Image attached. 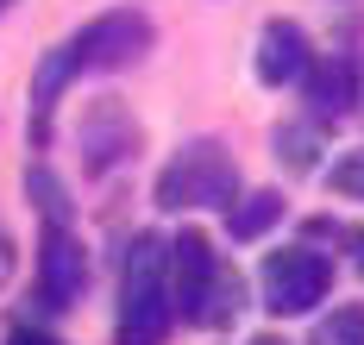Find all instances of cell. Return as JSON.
Here are the masks:
<instances>
[{"mask_svg":"<svg viewBox=\"0 0 364 345\" xmlns=\"http://www.w3.org/2000/svg\"><path fill=\"white\" fill-rule=\"evenodd\" d=\"M176 327V295H170V239L139 232L126 245V270H119V320L113 339L119 345H164Z\"/></svg>","mask_w":364,"mask_h":345,"instance_id":"6da1fadb","label":"cell"},{"mask_svg":"<svg viewBox=\"0 0 364 345\" xmlns=\"http://www.w3.org/2000/svg\"><path fill=\"white\" fill-rule=\"evenodd\" d=\"M170 295H176V314L188 327H232V314L245 307V283L239 270L208 245V232H176L170 239Z\"/></svg>","mask_w":364,"mask_h":345,"instance_id":"7a4b0ae2","label":"cell"},{"mask_svg":"<svg viewBox=\"0 0 364 345\" xmlns=\"http://www.w3.org/2000/svg\"><path fill=\"white\" fill-rule=\"evenodd\" d=\"M239 195V163L220 138H188L164 170H157V207L182 214V207H232Z\"/></svg>","mask_w":364,"mask_h":345,"instance_id":"3957f363","label":"cell"},{"mask_svg":"<svg viewBox=\"0 0 364 345\" xmlns=\"http://www.w3.org/2000/svg\"><path fill=\"white\" fill-rule=\"evenodd\" d=\"M333 258L327 251H314V245H283V251H270L264 270H257V289H264V307L270 314H314V307L333 295Z\"/></svg>","mask_w":364,"mask_h":345,"instance_id":"277c9868","label":"cell"},{"mask_svg":"<svg viewBox=\"0 0 364 345\" xmlns=\"http://www.w3.org/2000/svg\"><path fill=\"white\" fill-rule=\"evenodd\" d=\"M70 44H75V63L82 70H132L151 50V19L132 13V6H113L101 19H88Z\"/></svg>","mask_w":364,"mask_h":345,"instance_id":"5b68a950","label":"cell"},{"mask_svg":"<svg viewBox=\"0 0 364 345\" xmlns=\"http://www.w3.org/2000/svg\"><path fill=\"white\" fill-rule=\"evenodd\" d=\"M88 289V251L63 220L44 226V245H38V295L44 307H75Z\"/></svg>","mask_w":364,"mask_h":345,"instance_id":"8992f818","label":"cell"},{"mask_svg":"<svg viewBox=\"0 0 364 345\" xmlns=\"http://www.w3.org/2000/svg\"><path fill=\"white\" fill-rule=\"evenodd\" d=\"M132 151H139V119L126 114L119 101H95L82 114V163L95 176H107L113 163H126Z\"/></svg>","mask_w":364,"mask_h":345,"instance_id":"52a82bcc","label":"cell"},{"mask_svg":"<svg viewBox=\"0 0 364 345\" xmlns=\"http://www.w3.org/2000/svg\"><path fill=\"white\" fill-rule=\"evenodd\" d=\"M308 63H314V44H308V32H301L295 19H270V26L257 32L252 70H257V82H264V88H295Z\"/></svg>","mask_w":364,"mask_h":345,"instance_id":"ba28073f","label":"cell"},{"mask_svg":"<svg viewBox=\"0 0 364 345\" xmlns=\"http://www.w3.org/2000/svg\"><path fill=\"white\" fill-rule=\"evenodd\" d=\"M301 94H308L314 126L346 119L352 101H358V63H352V57H321V63H308V70H301Z\"/></svg>","mask_w":364,"mask_h":345,"instance_id":"9c48e42d","label":"cell"},{"mask_svg":"<svg viewBox=\"0 0 364 345\" xmlns=\"http://www.w3.org/2000/svg\"><path fill=\"white\" fill-rule=\"evenodd\" d=\"M75 76H82L75 44L44 50V63H38V76H32V145H50V114H57V101H63V88H70Z\"/></svg>","mask_w":364,"mask_h":345,"instance_id":"30bf717a","label":"cell"},{"mask_svg":"<svg viewBox=\"0 0 364 345\" xmlns=\"http://www.w3.org/2000/svg\"><path fill=\"white\" fill-rule=\"evenodd\" d=\"M283 220V195L277 189H257V195H232V207H226V232L239 239V245H252L264 232Z\"/></svg>","mask_w":364,"mask_h":345,"instance_id":"8fae6325","label":"cell"},{"mask_svg":"<svg viewBox=\"0 0 364 345\" xmlns=\"http://www.w3.org/2000/svg\"><path fill=\"white\" fill-rule=\"evenodd\" d=\"M308 345H364V302L333 307L327 320L314 327V339H308Z\"/></svg>","mask_w":364,"mask_h":345,"instance_id":"7c38bea8","label":"cell"},{"mask_svg":"<svg viewBox=\"0 0 364 345\" xmlns=\"http://www.w3.org/2000/svg\"><path fill=\"white\" fill-rule=\"evenodd\" d=\"M277 163H289V170H314L321 157H314V126H277Z\"/></svg>","mask_w":364,"mask_h":345,"instance_id":"4fadbf2b","label":"cell"},{"mask_svg":"<svg viewBox=\"0 0 364 345\" xmlns=\"http://www.w3.org/2000/svg\"><path fill=\"white\" fill-rule=\"evenodd\" d=\"M327 182H333V195H346V201H364V145H358V151H346L339 163H333Z\"/></svg>","mask_w":364,"mask_h":345,"instance_id":"5bb4252c","label":"cell"},{"mask_svg":"<svg viewBox=\"0 0 364 345\" xmlns=\"http://www.w3.org/2000/svg\"><path fill=\"white\" fill-rule=\"evenodd\" d=\"M32 195H38V207H44V220H63V226H70V195L57 189L50 170H32Z\"/></svg>","mask_w":364,"mask_h":345,"instance_id":"9a60e30c","label":"cell"},{"mask_svg":"<svg viewBox=\"0 0 364 345\" xmlns=\"http://www.w3.org/2000/svg\"><path fill=\"white\" fill-rule=\"evenodd\" d=\"M0 345H63V339H50V333H38V327H13Z\"/></svg>","mask_w":364,"mask_h":345,"instance_id":"2e32d148","label":"cell"},{"mask_svg":"<svg viewBox=\"0 0 364 345\" xmlns=\"http://www.w3.org/2000/svg\"><path fill=\"white\" fill-rule=\"evenodd\" d=\"M252 345H283V339H277V333H257V339Z\"/></svg>","mask_w":364,"mask_h":345,"instance_id":"e0dca14e","label":"cell"},{"mask_svg":"<svg viewBox=\"0 0 364 345\" xmlns=\"http://www.w3.org/2000/svg\"><path fill=\"white\" fill-rule=\"evenodd\" d=\"M0 6H6V0H0Z\"/></svg>","mask_w":364,"mask_h":345,"instance_id":"ac0fdd59","label":"cell"}]
</instances>
